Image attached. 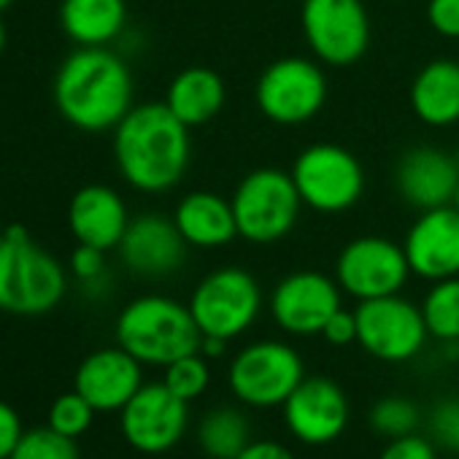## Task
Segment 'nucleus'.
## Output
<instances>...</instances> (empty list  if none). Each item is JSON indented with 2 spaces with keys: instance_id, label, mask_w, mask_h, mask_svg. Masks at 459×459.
Wrapping results in <instances>:
<instances>
[{
  "instance_id": "f257e3e1",
  "label": "nucleus",
  "mask_w": 459,
  "mask_h": 459,
  "mask_svg": "<svg viewBox=\"0 0 459 459\" xmlns=\"http://www.w3.org/2000/svg\"><path fill=\"white\" fill-rule=\"evenodd\" d=\"M52 98L71 127L106 133L133 108V74L111 49L79 47L57 68Z\"/></svg>"
},
{
  "instance_id": "f03ea898",
  "label": "nucleus",
  "mask_w": 459,
  "mask_h": 459,
  "mask_svg": "<svg viewBox=\"0 0 459 459\" xmlns=\"http://www.w3.org/2000/svg\"><path fill=\"white\" fill-rule=\"evenodd\" d=\"M189 127L165 103H141L114 127V160L138 192H168L189 168Z\"/></svg>"
},
{
  "instance_id": "7ed1b4c3",
  "label": "nucleus",
  "mask_w": 459,
  "mask_h": 459,
  "mask_svg": "<svg viewBox=\"0 0 459 459\" xmlns=\"http://www.w3.org/2000/svg\"><path fill=\"white\" fill-rule=\"evenodd\" d=\"M68 292L63 263L33 241L25 227H6L0 236V311L14 316H44Z\"/></svg>"
},
{
  "instance_id": "20e7f679",
  "label": "nucleus",
  "mask_w": 459,
  "mask_h": 459,
  "mask_svg": "<svg viewBox=\"0 0 459 459\" xmlns=\"http://www.w3.org/2000/svg\"><path fill=\"white\" fill-rule=\"evenodd\" d=\"M117 343L141 365L168 368L170 362L200 351L203 333L189 306L165 298L143 295L130 300L117 316Z\"/></svg>"
},
{
  "instance_id": "39448f33",
  "label": "nucleus",
  "mask_w": 459,
  "mask_h": 459,
  "mask_svg": "<svg viewBox=\"0 0 459 459\" xmlns=\"http://www.w3.org/2000/svg\"><path fill=\"white\" fill-rule=\"evenodd\" d=\"M230 203L236 211L238 236L260 247L290 236L303 205L292 173L279 168H257L244 176Z\"/></svg>"
},
{
  "instance_id": "423d86ee",
  "label": "nucleus",
  "mask_w": 459,
  "mask_h": 459,
  "mask_svg": "<svg viewBox=\"0 0 459 459\" xmlns=\"http://www.w3.org/2000/svg\"><path fill=\"white\" fill-rule=\"evenodd\" d=\"M306 378L300 354L284 341L244 346L227 368L230 392L247 408H279Z\"/></svg>"
},
{
  "instance_id": "0eeeda50",
  "label": "nucleus",
  "mask_w": 459,
  "mask_h": 459,
  "mask_svg": "<svg viewBox=\"0 0 459 459\" xmlns=\"http://www.w3.org/2000/svg\"><path fill=\"white\" fill-rule=\"evenodd\" d=\"M186 306L203 335L233 341L257 322L263 290L249 271L219 268L195 287Z\"/></svg>"
},
{
  "instance_id": "6e6552de",
  "label": "nucleus",
  "mask_w": 459,
  "mask_h": 459,
  "mask_svg": "<svg viewBox=\"0 0 459 459\" xmlns=\"http://www.w3.org/2000/svg\"><path fill=\"white\" fill-rule=\"evenodd\" d=\"M292 181L303 205L319 213H341L362 197L365 170L349 149L335 143H314L298 154Z\"/></svg>"
},
{
  "instance_id": "1a4fd4ad",
  "label": "nucleus",
  "mask_w": 459,
  "mask_h": 459,
  "mask_svg": "<svg viewBox=\"0 0 459 459\" xmlns=\"http://www.w3.org/2000/svg\"><path fill=\"white\" fill-rule=\"evenodd\" d=\"M354 316L357 343L381 362H408L424 349L429 338L421 308L400 295L362 300L354 308Z\"/></svg>"
},
{
  "instance_id": "9d476101",
  "label": "nucleus",
  "mask_w": 459,
  "mask_h": 459,
  "mask_svg": "<svg viewBox=\"0 0 459 459\" xmlns=\"http://www.w3.org/2000/svg\"><path fill=\"white\" fill-rule=\"evenodd\" d=\"M303 36L325 65L346 68L368 52L370 17L362 0H306Z\"/></svg>"
},
{
  "instance_id": "9b49d317",
  "label": "nucleus",
  "mask_w": 459,
  "mask_h": 459,
  "mask_svg": "<svg viewBox=\"0 0 459 459\" xmlns=\"http://www.w3.org/2000/svg\"><path fill=\"white\" fill-rule=\"evenodd\" d=\"M325 100V71L306 57H281L257 82V106L276 125H303L322 111Z\"/></svg>"
},
{
  "instance_id": "f8f14e48",
  "label": "nucleus",
  "mask_w": 459,
  "mask_h": 459,
  "mask_svg": "<svg viewBox=\"0 0 459 459\" xmlns=\"http://www.w3.org/2000/svg\"><path fill=\"white\" fill-rule=\"evenodd\" d=\"M411 276L403 247L381 236H362L343 247L335 263L338 287L354 300H376L400 295Z\"/></svg>"
},
{
  "instance_id": "ddd939ff",
  "label": "nucleus",
  "mask_w": 459,
  "mask_h": 459,
  "mask_svg": "<svg viewBox=\"0 0 459 459\" xmlns=\"http://www.w3.org/2000/svg\"><path fill=\"white\" fill-rule=\"evenodd\" d=\"M189 424V403L162 381L143 384L119 411V429L130 448L146 456L168 454L178 446Z\"/></svg>"
},
{
  "instance_id": "4468645a",
  "label": "nucleus",
  "mask_w": 459,
  "mask_h": 459,
  "mask_svg": "<svg viewBox=\"0 0 459 459\" xmlns=\"http://www.w3.org/2000/svg\"><path fill=\"white\" fill-rule=\"evenodd\" d=\"M341 287L319 271H298L281 279L271 295V316L290 335H322L327 319L343 308Z\"/></svg>"
},
{
  "instance_id": "2eb2a0df",
  "label": "nucleus",
  "mask_w": 459,
  "mask_h": 459,
  "mask_svg": "<svg viewBox=\"0 0 459 459\" xmlns=\"http://www.w3.org/2000/svg\"><path fill=\"white\" fill-rule=\"evenodd\" d=\"M281 408L287 429L306 446L338 440L351 416L346 392L327 376H306Z\"/></svg>"
},
{
  "instance_id": "dca6fc26",
  "label": "nucleus",
  "mask_w": 459,
  "mask_h": 459,
  "mask_svg": "<svg viewBox=\"0 0 459 459\" xmlns=\"http://www.w3.org/2000/svg\"><path fill=\"white\" fill-rule=\"evenodd\" d=\"M403 252L419 279L435 284L459 276V211L454 205L421 211L408 230Z\"/></svg>"
},
{
  "instance_id": "f3484780",
  "label": "nucleus",
  "mask_w": 459,
  "mask_h": 459,
  "mask_svg": "<svg viewBox=\"0 0 459 459\" xmlns=\"http://www.w3.org/2000/svg\"><path fill=\"white\" fill-rule=\"evenodd\" d=\"M117 249L125 268L146 279L170 276L186 257V241L181 238L176 221L162 213H141L130 219Z\"/></svg>"
},
{
  "instance_id": "a211bd4d",
  "label": "nucleus",
  "mask_w": 459,
  "mask_h": 459,
  "mask_svg": "<svg viewBox=\"0 0 459 459\" xmlns=\"http://www.w3.org/2000/svg\"><path fill=\"white\" fill-rule=\"evenodd\" d=\"M141 386H143V365L122 346L92 351L90 357L82 359L74 378V389L98 413L122 411Z\"/></svg>"
},
{
  "instance_id": "6ab92c4d",
  "label": "nucleus",
  "mask_w": 459,
  "mask_h": 459,
  "mask_svg": "<svg viewBox=\"0 0 459 459\" xmlns=\"http://www.w3.org/2000/svg\"><path fill=\"white\" fill-rule=\"evenodd\" d=\"M130 213L117 189L106 184L82 186L68 205V227L76 244L111 252L122 244Z\"/></svg>"
},
{
  "instance_id": "aec40b11",
  "label": "nucleus",
  "mask_w": 459,
  "mask_h": 459,
  "mask_svg": "<svg viewBox=\"0 0 459 459\" xmlns=\"http://www.w3.org/2000/svg\"><path fill=\"white\" fill-rule=\"evenodd\" d=\"M394 181L400 197L408 205L429 211L454 203L459 186V165L451 154L435 146H419L400 160Z\"/></svg>"
},
{
  "instance_id": "412c9836",
  "label": "nucleus",
  "mask_w": 459,
  "mask_h": 459,
  "mask_svg": "<svg viewBox=\"0 0 459 459\" xmlns=\"http://www.w3.org/2000/svg\"><path fill=\"white\" fill-rule=\"evenodd\" d=\"M173 221L186 247L197 249H219L238 236L233 203L219 197L216 192L184 195L173 211Z\"/></svg>"
},
{
  "instance_id": "4be33fe9",
  "label": "nucleus",
  "mask_w": 459,
  "mask_h": 459,
  "mask_svg": "<svg viewBox=\"0 0 459 459\" xmlns=\"http://www.w3.org/2000/svg\"><path fill=\"white\" fill-rule=\"evenodd\" d=\"M411 106L429 127H448L459 122V63H427L411 84Z\"/></svg>"
},
{
  "instance_id": "5701e85b",
  "label": "nucleus",
  "mask_w": 459,
  "mask_h": 459,
  "mask_svg": "<svg viewBox=\"0 0 459 459\" xmlns=\"http://www.w3.org/2000/svg\"><path fill=\"white\" fill-rule=\"evenodd\" d=\"M224 95H227L224 82L213 68L192 65V68H184L181 74H176L162 103L186 127H197V125L211 122L221 111Z\"/></svg>"
},
{
  "instance_id": "b1692460",
  "label": "nucleus",
  "mask_w": 459,
  "mask_h": 459,
  "mask_svg": "<svg viewBox=\"0 0 459 459\" xmlns=\"http://www.w3.org/2000/svg\"><path fill=\"white\" fill-rule=\"evenodd\" d=\"M127 22L125 0H63V33L79 47H106L122 36Z\"/></svg>"
},
{
  "instance_id": "393cba45",
  "label": "nucleus",
  "mask_w": 459,
  "mask_h": 459,
  "mask_svg": "<svg viewBox=\"0 0 459 459\" xmlns=\"http://www.w3.org/2000/svg\"><path fill=\"white\" fill-rule=\"evenodd\" d=\"M252 440L249 416L241 408L219 405L211 408L197 424V443L208 459H238Z\"/></svg>"
},
{
  "instance_id": "a878e982",
  "label": "nucleus",
  "mask_w": 459,
  "mask_h": 459,
  "mask_svg": "<svg viewBox=\"0 0 459 459\" xmlns=\"http://www.w3.org/2000/svg\"><path fill=\"white\" fill-rule=\"evenodd\" d=\"M421 316L429 338L459 343V276L435 281L421 303Z\"/></svg>"
},
{
  "instance_id": "bb28decb",
  "label": "nucleus",
  "mask_w": 459,
  "mask_h": 459,
  "mask_svg": "<svg viewBox=\"0 0 459 459\" xmlns=\"http://www.w3.org/2000/svg\"><path fill=\"white\" fill-rule=\"evenodd\" d=\"M370 427L384 435V437H403V435H411L419 429L421 424V411L419 405L411 400V397H403V394H389V397H381L373 408H370V416H368Z\"/></svg>"
},
{
  "instance_id": "cd10ccee",
  "label": "nucleus",
  "mask_w": 459,
  "mask_h": 459,
  "mask_svg": "<svg viewBox=\"0 0 459 459\" xmlns=\"http://www.w3.org/2000/svg\"><path fill=\"white\" fill-rule=\"evenodd\" d=\"M162 384H165L173 394H178L181 400H186V403L203 397L205 389H208V384H211L208 359H205L200 351H195V354H186V357L170 362V365L165 368Z\"/></svg>"
},
{
  "instance_id": "c85d7f7f",
  "label": "nucleus",
  "mask_w": 459,
  "mask_h": 459,
  "mask_svg": "<svg viewBox=\"0 0 459 459\" xmlns=\"http://www.w3.org/2000/svg\"><path fill=\"white\" fill-rule=\"evenodd\" d=\"M9 459H79V446L76 437H68L47 424L25 432Z\"/></svg>"
},
{
  "instance_id": "c756f323",
  "label": "nucleus",
  "mask_w": 459,
  "mask_h": 459,
  "mask_svg": "<svg viewBox=\"0 0 459 459\" xmlns=\"http://www.w3.org/2000/svg\"><path fill=\"white\" fill-rule=\"evenodd\" d=\"M95 413H98V411L74 389V392L60 394V397L52 403L47 424H49L52 429L68 435V437H79V435H84V432L92 427Z\"/></svg>"
},
{
  "instance_id": "7c9ffc66",
  "label": "nucleus",
  "mask_w": 459,
  "mask_h": 459,
  "mask_svg": "<svg viewBox=\"0 0 459 459\" xmlns=\"http://www.w3.org/2000/svg\"><path fill=\"white\" fill-rule=\"evenodd\" d=\"M429 437L437 448L459 454V397H443L427 416Z\"/></svg>"
},
{
  "instance_id": "2f4dec72",
  "label": "nucleus",
  "mask_w": 459,
  "mask_h": 459,
  "mask_svg": "<svg viewBox=\"0 0 459 459\" xmlns=\"http://www.w3.org/2000/svg\"><path fill=\"white\" fill-rule=\"evenodd\" d=\"M71 273L82 281V284H100L106 279V252L103 249H95V247H87V244H79L74 252H71Z\"/></svg>"
},
{
  "instance_id": "473e14b6",
  "label": "nucleus",
  "mask_w": 459,
  "mask_h": 459,
  "mask_svg": "<svg viewBox=\"0 0 459 459\" xmlns=\"http://www.w3.org/2000/svg\"><path fill=\"white\" fill-rule=\"evenodd\" d=\"M378 459H437V446L429 435L411 432L403 437H392Z\"/></svg>"
},
{
  "instance_id": "72a5a7b5",
  "label": "nucleus",
  "mask_w": 459,
  "mask_h": 459,
  "mask_svg": "<svg viewBox=\"0 0 459 459\" xmlns=\"http://www.w3.org/2000/svg\"><path fill=\"white\" fill-rule=\"evenodd\" d=\"M427 20L435 33L446 39H459V0H429Z\"/></svg>"
},
{
  "instance_id": "f704fd0d",
  "label": "nucleus",
  "mask_w": 459,
  "mask_h": 459,
  "mask_svg": "<svg viewBox=\"0 0 459 459\" xmlns=\"http://www.w3.org/2000/svg\"><path fill=\"white\" fill-rule=\"evenodd\" d=\"M322 338L330 343V346H349V343H357V316L354 311H346V308H338L325 330H322Z\"/></svg>"
},
{
  "instance_id": "c9c22d12",
  "label": "nucleus",
  "mask_w": 459,
  "mask_h": 459,
  "mask_svg": "<svg viewBox=\"0 0 459 459\" xmlns=\"http://www.w3.org/2000/svg\"><path fill=\"white\" fill-rule=\"evenodd\" d=\"M22 421H20V413L0 400V459H9L22 437Z\"/></svg>"
},
{
  "instance_id": "e433bc0d",
  "label": "nucleus",
  "mask_w": 459,
  "mask_h": 459,
  "mask_svg": "<svg viewBox=\"0 0 459 459\" xmlns=\"http://www.w3.org/2000/svg\"><path fill=\"white\" fill-rule=\"evenodd\" d=\"M238 459H295V454L284 443L263 437V440H249L247 448L238 454Z\"/></svg>"
},
{
  "instance_id": "4c0bfd02",
  "label": "nucleus",
  "mask_w": 459,
  "mask_h": 459,
  "mask_svg": "<svg viewBox=\"0 0 459 459\" xmlns=\"http://www.w3.org/2000/svg\"><path fill=\"white\" fill-rule=\"evenodd\" d=\"M224 346H227V341L213 338V335H203V341H200V354H203L205 359H213V357H219V354L224 351Z\"/></svg>"
},
{
  "instance_id": "58836bf2",
  "label": "nucleus",
  "mask_w": 459,
  "mask_h": 459,
  "mask_svg": "<svg viewBox=\"0 0 459 459\" xmlns=\"http://www.w3.org/2000/svg\"><path fill=\"white\" fill-rule=\"evenodd\" d=\"M6 39H9V36H6V25H4V20H0V52L6 49Z\"/></svg>"
},
{
  "instance_id": "ea45409f",
  "label": "nucleus",
  "mask_w": 459,
  "mask_h": 459,
  "mask_svg": "<svg viewBox=\"0 0 459 459\" xmlns=\"http://www.w3.org/2000/svg\"><path fill=\"white\" fill-rule=\"evenodd\" d=\"M12 4H14V0H0V14H4Z\"/></svg>"
},
{
  "instance_id": "a19ab883",
  "label": "nucleus",
  "mask_w": 459,
  "mask_h": 459,
  "mask_svg": "<svg viewBox=\"0 0 459 459\" xmlns=\"http://www.w3.org/2000/svg\"><path fill=\"white\" fill-rule=\"evenodd\" d=\"M451 205H454V208L459 211V186H456V195H454V203H451Z\"/></svg>"
},
{
  "instance_id": "79ce46f5",
  "label": "nucleus",
  "mask_w": 459,
  "mask_h": 459,
  "mask_svg": "<svg viewBox=\"0 0 459 459\" xmlns=\"http://www.w3.org/2000/svg\"><path fill=\"white\" fill-rule=\"evenodd\" d=\"M454 160H456V165H459V152H456V154H454Z\"/></svg>"
},
{
  "instance_id": "37998d69",
  "label": "nucleus",
  "mask_w": 459,
  "mask_h": 459,
  "mask_svg": "<svg viewBox=\"0 0 459 459\" xmlns=\"http://www.w3.org/2000/svg\"><path fill=\"white\" fill-rule=\"evenodd\" d=\"M0 236H4V227H0Z\"/></svg>"
},
{
  "instance_id": "c03bdc74",
  "label": "nucleus",
  "mask_w": 459,
  "mask_h": 459,
  "mask_svg": "<svg viewBox=\"0 0 459 459\" xmlns=\"http://www.w3.org/2000/svg\"><path fill=\"white\" fill-rule=\"evenodd\" d=\"M303 4H306V0H303Z\"/></svg>"
}]
</instances>
